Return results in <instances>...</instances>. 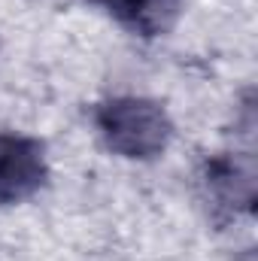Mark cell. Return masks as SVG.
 Instances as JSON below:
<instances>
[{"mask_svg": "<svg viewBox=\"0 0 258 261\" xmlns=\"http://www.w3.org/2000/svg\"><path fill=\"white\" fill-rule=\"evenodd\" d=\"M94 119L107 146L125 158H155L170 140V122L164 110L143 97L107 100Z\"/></svg>", "mask_w": 258, "mask_h": 261, "instance_id": "cell-1", "label": "cell"}, {"mask_svg": "<svg viewBox=\"0 0 258 261\" xmlns=\"http://www.w3.org/2000/svg\"><path fill=\"white\" fill-rule=\"evenodd\" d=\"M43 143L21 134H0V203H21L46 186Z\"/></svg>", "mask_w": 258, "mask_h": 261, "instance_id": "cell-2", "label": "cell"}, {"mask_svg": "<svg viewBox=\"0 0 258 261\" xmlns=\"http://www.w3.org/2000/svg\"><path fill=\"white\" fill-rule=\"evenodd\" d=\"M100 9H107L119 24H125L131 34L140 37H158L173 28L179 18L183 0H88Z\"/></svg>", "mask_w": 258, "mask_h": 261, "instance_id": "cell-3", "label": "cell"}]
</instances>
